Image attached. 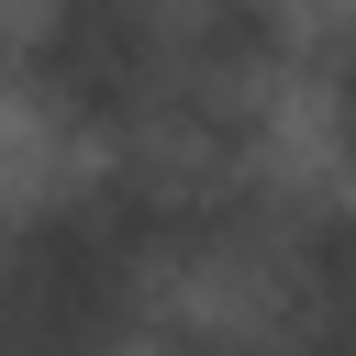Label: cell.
I'll return each instance as SVG.
<instances>
[{
  "mask_svg": "<svg viewBox=\"0 0 356 356\" xmlns=\"http://www.w3.org/2000/svg\"><path fill=\"white\" fill-rule=\"evenodd\" d=\"M300 78H312V100H323V145L356 167V11H334V22L300 33Z\"/></svg>",
  "mask_w": 356,
  "mask_h": 356,
  "instance_id": "6da1fadb",
  "label": "cell"
}]
</instances>
